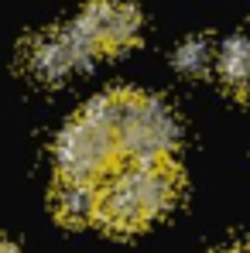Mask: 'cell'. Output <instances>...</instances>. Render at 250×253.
<instances>
[{
  "label": "cell",
  "mask_w": 250,
  "mask_h": 253,
  "mask_svg": "<svg viewBox=\"0 0 250 253\" xmlns=\"http://www.w3.org/2000/svg\"><path fill=\"white\" fill-rule=\"evenodd\" d=\"M182 195V171L175 158L130 161L106 188H100V222L113 233L148 229Z\"/></svg>",
  "instance_id": "6da1fadb"
},
{
  "label": "cell",
  "mask_w": 250,
  "mask_h": 253,
  "mask_svg": "<svg viewBox=\"0 0 250 253\" xmlns=\"http://www.w3.org/2000/svg\"><path fill=\"white\" fill-rule=\"evenodd\" d=\"M86 110L96 113L103 124L113 126L120 154L130 161L171 158L175 147H178V137H182L178 117L158 96L113 89V92H100L96 99H89Z\"/></svg>",
  "instance_id": "7a4b0ae2"
},
{
  "label": "cell",
  "mask_w": 250,
  "mask_h": 253,
  "mask_svg": "<svg viewBox=\"0 0 250 253\" xmlns=\"http://www.w3.org/2000/svg\"><path fill=\"white\" fill-rule=\"evenodd\" d=\"M117 158H120V144L113 126L103 124L89 110H79V117H72L55 137V168L65 178L100 181L117 165Z\"/></svg>",
  "instance_id": "3957f363"
},
{
  "label": "cell",
  "mask_w": 250,
  "mask_h": 253,
  "mask_svg": "<svg viewBox=\"0 0 250 253\" xmlns=\"http://www.w3.org/2000/svg\"><path fill=\"white\" fill-rule=\"evenodd\" d=\"M72 35L83 42V48L100 58V55H113V51H127L130 44L141 42V28L144 17L134 3L127 0H89L83 14L69 24Z\"/></svg>",
  "instance_id": "277c9868"
},
{
  "label": "cell",
  "mask_w": 250,
  "mask_h": 253,
  "mask_svg": "<svg viewBox=\"0 0 250 253\" xmlns=\"http://www.w3.org/2000/svg\"><path fill=\"white\" fill-rule=\"evenodd\" d=\"M24 58V72L42 85H55L65 76L79 72L93 62V55L83 48V42L72 35V28H58V31H42L21 51Z\"/></svg>",
  "instance_id": "5b68a950"
},
{
  "label": "cell",
  "mask_w": 250,
  "mask_h": 253,
  "mask_svg": "<svg viewBox=\"0 0 250 253\" xmlns=\"http://www.w3.org/2000/svg\"><path fill=\"white\" fill-rule=\"evenodd\" d=\"M51 212L65 226H89L100 222V185L86 178H65L58 174L51 188Z\"/></svg>",
  "instance_id": "8992f818"
},
{
  "label": "cell",
  "mask_w": 250,
  "mask_h": 253,
  "mask_svg": "<svg viewBox=\"0 0 250 253\" xmlns=\"http://www.w3.org/2000/svg\"><path fill=\"white\" fill-rule=\"evenodd\" d=\"M216 72L219 83L233 96L250 99V38H226L216 51Z\"/></svg>",
  "instance_id": "52a82bcc"
},
{
  "label": "cell",
  "mask_w": 250,
  "mask_h": 253,
  "mask_svg": "<svg viewBox=\"0 0 250 253\" xmlns=\"http://www.w3.org/2000/svg\"><path fill=\"white\" fill-rule=\"evenodd\" d=\"M212 65H216V51L209 48L206 38H189L175 51V69L185 72V76H202Z\"/></svg>",
  "instance_id": "ba28073f"
},
{
  "label": "cell",
  "mask_w": 250,
  "mask_h": 253,
  "mask_svg": "<svg viewBox=\"0 0 250 253\" xmlns=\"http://www.w3.org/2000/svg\"><path fill=\"white\" fill-rule=\"evenodd\" d=\"M223 253H250V243H237V247H226Z\"/></svg>",
  "instance_id": "9c48e42d"
},
{
  "label": "cell",
  "mask_w": 250,
  "mask_h": 253,
  "mask_svg": "<svg viewBox=\"0 0 250 253\" xmlns=\"http://www.w3.org/2000/svg\"><path fill=\"white\" fill-rule=\"evenodd\" d=\"M0 253H17V247L10 240H0Z\"/></svg>",
  "instance_id": "30bf717a"
}]
</instances>
